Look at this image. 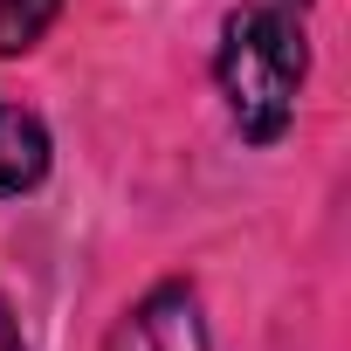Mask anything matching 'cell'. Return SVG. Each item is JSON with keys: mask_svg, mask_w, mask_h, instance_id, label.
<instances>
[{"mask_svg": "<svg viewBox=\"0 0 351 351\" xmlns=\"http://www.w3.org/2000/svg\"><path fill=\"white\" fill-rule=\"evenodd\" d=\"M0 351H21V330H14V317H8V303H0Z\"/></svg>", "mask_w": 351, "mask_h": 351, "instance_id": "5b68a950", "label": "cell"}, {"mask_svg": "<svg viewBox=\"0 0 351 351\" xmlns=\"http://www.w3.org/2000/svg\"><path fill=\"white\" fill-rule=\"evenodd\" d=\"M42 172H49V131H42V117L21 110V104H0V200L42 186Z\"/></svg>", "mask_w": 351, "mask_h": 351, "instance_id": "3957f363", "label": "cell"}, {"mask_svg": "<svg viewBox=\"0 0 351 351\" xmlns=\"http://www.w3.org/2000/svg\"><path fill=\"white\" fill-rule=\"evenodd\" d=\"M110 351H207V324H200V296L186 282H165L152 289L117 330Z\"/></svg>", "mask_w": 351, "mask_h": 351, "instance_id": "7a4b0ae2", "label": "cell"}, {"mask_svg": "<svg viewBox=\"0 0 351 351\" xmlns=\"http://www.w3.org/2000/svg\"><path fill=\"white\" fill-rule=\"evenodd\" d=\"M56 14H62V0H0V56L35 49Z\"/></svg>", "mask_w": 351, "mask_h": 351, "instance_id": "277c9868", "label": "cell"}, {"mask_svg": "<svg viewBox=\"0 0 351 351\" xmlns=\"http://www.w3.org/2000/svg\"><path fill=\"white\" fill-rule=\"evenodd\" d=\"M303 69H310V49H303V28H296L289 8L269 0V8L228 14V28H221V97H228L241 138L276 145L289 131Z\"/></svg>", "mask_w": 351, "mask_h": 351, "instance_id": "6da1fadb", "label": "cell"}]
</instances>
